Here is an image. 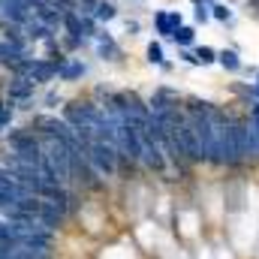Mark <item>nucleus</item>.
<instances>
[{
  "label": "nucleus",
  "instance_id": "1",
  "mask_svg": "<svg viewBox=\"0 0 259 259\" xmlns=\"http://www.w3.org/2000/svg\"><path fill=\"white\" fill-rule=\"evenodd\" d=\"M91 52H94V58H97L100 64H106V66H124L127 64V52H124L121 39H118L109 27H100V30H97Z\"/></svg>",
  "mask_w": 259,
  "mask_h": 259
},
{
  "label": "nucleus",
  "instance_id": "2",
  "mask_svg": "<svg viewBox=\"0 0 259 259\" xmlns=\"http://www.w3.org/2000/svg\"><path fill=\"white\" fill-rule=\"evenodd\" d=\"M181 24H184V12H181V9H154V15H151V30H154V36H157L160 42H166V46H169L172 33H175Z\"/></svg>",
  "mask_w": 259,
  "mask_h": 259
},
{
  "label": "nucleus",
  "instance_id": "3",
  "mask_svg": "<svg viewBox=\"0 0 259 259\" xmlns=\"http://www.w3.org/2000/svg\"><path fill=\"white\" fill-rule=\"evenodd\" d=\"M91 75V64L78 55H61L58 58V81L61 84H81Z\"/></svg>",
  "mask_w": 259,
  "mask_h": 259
},
{
  "label": "nucleus",
  "instance_id": "4",
  "mask_svg": "<svg viewBox=\"0 0 259 259\" xmlns=\"http://www.w3.org/2000/svg\"><path fill=\"white\" fill-rule=\"evenodd\" d=\"M97 259H148L142 253V247L136 244V238H115V241H106L100 250H97Z\"/></svg>",
  "mask_w": 259,
  "mask_h": 259
},
{
  "label": "nucleus",
  "instance_id": "5",
  "mask_svg": "<svg viewBox=\"0 0 259 259\" xmlns=\"http://www.w3.org/2000/svg\"><path fill=\"white\" fill-rule=\"evenodd\" d=\"M61 58V55H58ZM58 58H33L30 69H27V78H33V84L42 91V88H52L58 81Z\"/></svg>",
  "mask_w": 259,
  "mask_h": 259
},
{
  "label": "nucleus",
  "instance_id": "6",
  "mask_svg": "<svg viewBox=\"0 0 259 259\" xmlns=\"http://www.w3.org/2000/svg\"><path fill=\"white\" fill-rule=\"evenodd\" d=\"M217 66L229 75H238V72H244V58L235 46H223V49H217Z\"/></svg>",
  "mask_w": 259,
  "mask_h": 259
},
{
  "label": "nucleus",
  "instance_id": "7",
  "mask_svg": "<svg viewBox=\"0 0 259 259\" xmlns=\"http://www.w3.org/2000/svg\"><path fill=\"white\" fill-rule=\"evenodd\" d=\"M91 15H94L103 27H109L112 21L121 18V3H118V0H97V6L91 9Z\"/></svg>",
  "mask_w": 259,
  "mask_h": 259
},
{
  "label": "nucleus",
  "instance_id": "8",
  "mask_svg": "<svg viewBox=\"0 0 259 259\" xmlns=\"http://www.w3.org/2000/svg\"><path fill=\"white\" fill-rule=\"evenodd\" d=\"M66 100H69V97H64L55 84H52V88H42V91H39V112H61Z\"/></svg>",
  "mask_w": 259,
  "mask_h": 259
},
{
  "label": "nucleus",
  "instance_id": "9",
  "mask_svg": "<svg viewBox=\"0 0 259 259\" xmlns=\"http://www.w3.org/2000/svg\"><path fill=\"white\" fill-rule=\"evenodd\" d=\"M166 61H169V58H166V42H160L157 36H154V39H148V42H145V64L160 69Z\"/></svg>",
  "mask_w": 259,
  "mask_h": 259
},
{
  "label": "nucleus",
  "instance_id": "10",
  "mask_svg": "<svg viewBox=\"0 0 259 259\" xmlns=\"http://www.w3.org/2000/svg\"><path fill=\"white\" fill-rule=\"evenodd\" d=\"M211 21L223 24V27H232L235 24V6L232 3H223V0H214L211 6Z\"/></svg>",
  "mask_w": 259,
  "mask_h": 259
},
{
  "label": "nucleus",
  "instance_id": "11",
  "mask_svg": "<svg viewBox=\"0 0 259 259\" xmlns=\"http://www.w3.org/2000/svg\"><path fill=\"white\" fill-rule=\"evenodd\" d=\"M169 46H175V49H193L196 46V24H187V21H184V24L172 33Z\"/></svg>",
  "mask_w": 259,
  "mask_h": 259
},
{
  "label": "nucleus",
  "instance_id": "12",
  "mask_svg": "<svg viewBox=\"0 0 259 259\" xmlns=\"http://www.w3.org/2000/svg\"><path fill=\"white\" fill-rule=\"evenodd\" d=\"M193 55H196V61H199V69H205V66H217V49L214 46H199L196 42L193 46Z\"/></svg>",
  "mask_w": 259,
  "mask_h": 259
},
{
  "label": "nucleus",
  "instance_id": "13",
  "mask_svg": "<svg viewBox=\"0 0 259 259\" xmlns=\"http://www.w3.org/2000/svg\"><path fill=\"white\" fill-rule=\"evenodd\" d=\"M175 64H184V66H193V69H199V61H196L193 49H175Z\"/></svg>",
  "mask_w": 259,
  "mask_h": 259
},
{
  "label": "nucleus",
  "instance_id": "14",
  "mask_svg": "<svg viewBox=\"0 0 259 259\" xmlns=\"http://www.w3.org/2000/svg\"><path fill=\"white\" fill-rule=\"evenodd\" d=\"M142 30H145V27H142V21H139L136 15H133V18H124V33H127L130 39L142 36Z\"/></svg>",
  "mask_w": 259,
  "mask_h": 259
},
{
  "label": "nucleus",
  "instance_id": "15",
  "mask_svg": "<svg viewBox=\"0 0 259 259\" xmlns=\"http://www.w3.org/2000/svg\"><path fill=\"white\" fill-rule=\"evenodd\" d=\"M211 21V9H205V6H193V24H208Z\"/></svg>",
  "mask_w": 259,
  "mask_h": 259
},
{
  "label": "nucleus",
  "instance_id": "16",
  "mask_svg": "<svg viewBox=\"0 0 259 259\" xmlns=\"http://www.w3.org/2000/svg\"><path fill=\"white\" fill-rule=\"evenodd\" d=\"M250 88H253V100H259V66H253L250 72Z\"/></svg>",
  "mask_w": 259,
  "mask_h": 259
},
{
  "label": "nucleus",
  "instance_id": "17",
  "mask_svg": "<svg viewBox=\"0 0 259 259\" xmlns=\"http://www.w3.org/2000/svg\"><path fill=\"white\" fill-rule=\"evenodd\" d=\"M190 6H205V9H211L214 0H190Z\"/></svg>",
  "mask_w": 259,
  "mask_h": 259
},
{
  "label": "nucleus",
  "instance_id": "18",
  "mask_svg": "<svg viewBox=\"0 0 259 259\" xmlns=\"http://www.w3.org/2000/svg\"><path fill=\"white\" fill-rule=\"evenodd\" d=\"M127 3H133V6H145L148 0H127Z\"/></svg>",
  "mask_w": 259,
  "mask_h": 259
}]
</instances>
